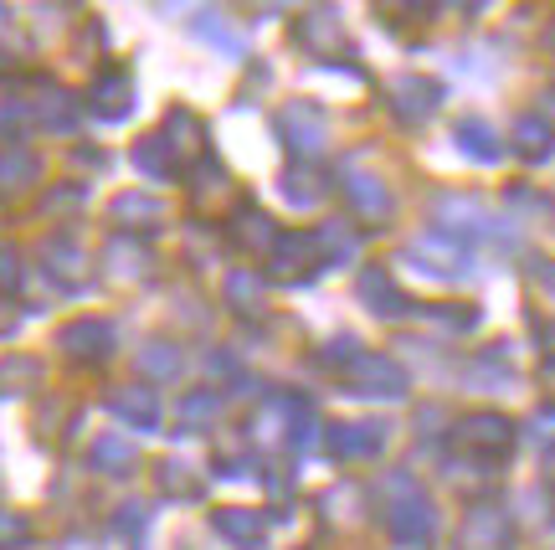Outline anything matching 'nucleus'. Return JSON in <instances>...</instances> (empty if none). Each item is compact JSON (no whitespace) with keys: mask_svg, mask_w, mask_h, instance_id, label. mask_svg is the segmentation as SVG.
Here are the masks:
<instances>
[{"mask_svg":"<svg viewBox=\"0 0 555 550\" xmlns=\"http://www.w3.org/2000/svg\"><path fill=\"white\" fill-rule=\"evenodd\" d=\"M386 530L397 535L401 546H427L437 530V510L433 499L416 489L406 473H397L391 484H386Z\"/></svg>","mask_w":555,"mask_h":550,"instance_id":"obj_1","label":"nucleus"},{"mask_svg":"<svg viewBox=\"0 0 555 550\" xmlns=\"http://www.w3.org/2000/svg\"><path fill=\"white\" fill-rule=\"evenodd\" d=\"M339 375H345V386L356 396H380V401H401V396H406V371H401L391 355L356 350L339 366Z\"/></svg>","mask_w":555,"mask_h":550,"instance_id":"obj_2","label":"nucleus"},{"mask_svg":"<svg viewBox=\"0 0 555 550\" xmlns=\"http://www.w3.org/2000/svg\"><path fill=\"white\" fill-rule=\"evenodd\" d=\"M453 443L463 452H478V458H504V452L515 448V422L499 412H468L463 422L453 427Z\"/></svg>","mask_w":555,"mask_h":550,"instance_id":"obj_3","label":"nucleus"},{"mask_svg":"<svg viewBox=\"0 0 555 550\" xmlns=\"http://www.w3.org/2000/svg\"><path fill=\"white\" fill-rule=\"evenodd\" d=\"M57 350L67 355V360H108V355L119 350V330L108 324V319H73V324H62L57 330Z\"/></svg>","mask_w":555,"mask_h":550,"instance_id":"obj_4","label":"nucleus"},{"mask_svg":"<svg viewBox=\"0 0 555 550\" xmlns=\"http://www.w3.org/2000/svg\"><path fill=\"white\" fill-rule=\"evenodd\" d=\"M457 550H515V520L499 504H478L457 525Z\"/></svg>","mask_w":555,"mask_h":550,"instance_id":"obj_5","label":"nucleus"},{"mask_svg":"<svg viewBox=\"0 0 555 550\" xmlns=\"http://www.w3.org/2000/svg\"><path fill=\"white\" fill-rule=\"evenodd\" d=\"M406 257H416L422 273H433V278H463L474 268L468 247H463L453 232H422L412 247H406Z\"/></svg>","mask_w":555,"mask_h":550,"instance_id":"obj_6","label":"nucleus"},{"mask_svg":"<svg viewBox=\"0 0 555 550\" xmlns=\"http://www.w3.org/2000/svg\"><path fill=\"white\" fill-rule=\"evenodd\" d=\"M273 278H309L324 268V253H319V236L314 232H283L278 236L273 257H268Z\"/></svg>","mask_w":555,"mask_h":550,"instance_id":"obj_7","label":"nucleus"},{"mask_svg":"<svg viewBox=\"0 0 555 550\" xmlns=\"http://www.w3.org/2000/svg\"><path fill=\"white\" fill-rule=\"evenodd\" d=\"M278 129L288 139V150H298V155H319L324 139H330V124H324V114L314 103H288L283 118H278Z\"/></svg>","mask_w":555,"mask_h":550,"instance_id":"obj_8","label":"nucleus"},{"mask_svg":"<svg viewBox=\"0 0 555 550\" xmlns=\"http://www.w3.org/2000/svg\"><path fill=\"white\" fill-rule=\"evenodd\" d=\"M26 108H31V118H37L41 129H52V135H67L82 114L78 93L62 88V82H37V103H26Z\"/></svg>","mask_w":555,"mask_h":550,"instance_id":"obj_9","label":"nucleus"},{"mask_svg":"<svg viewBox=\"0 0 555 550\" xmlns=\"http://www.w3.org/2000/svg\"><path fill=\"white\" fill-rule=\"evenodd\" d=\"M41 263H47V278L57 289H82L88 283V253H82L73 236H47L41 242Z\"/></svg>","mask_w":555,"mask_h":550,"instance_id":"obj_10","label":"nucleus"},{"mask_svg":"<svg viewBox=\"0 0 555 550\" xmlns=\"http://www.w3.org/2000/svg\"><path fill=\"white\" fill-rule=\"evenodd\" d=\"M386 448V422H335L330 427V452L335 458H376Z\"/></svg>","mask_w":555,"mask_h":550,"instance_id":"obj_11","label":"nucleus"},{"mask_svg":"<svg viewBox=\"0 0 555 550\" xmlns=\"http://www.w3.org/2000/svg\"><path fill=\"white\" fill-rule=\"evenodd\" d=\"M88 108L99 118H129L134 114V82L124 67H108L93 88H88Z\"/></svg>","mask_w":555,"mask_h":550,"instance_id":"obj_12","label":"nucleus"},{"mask_svg":"<svg viewBox=\"0 0 555 550\" xmlns=\"http://www.w3.org/2000/svg\"><path fill=\"white\" fill-rule=\"evenodd\" d=\"M108 412L129 422L134 433H155L159 427V396L150 386H119V392H108Z\"/></svg>","mask_w":555,"mask_h":550,"instance_id":"obj_13","label":"nucleus"},{"mask_svg":"<svg viewBox=\"0 0 555 550\" xmlns=\"http://www.w3.org/2000/svg\"><path fill=\"white\" fill-rule=\"evenodd\" d=\"M386 99H391V108H397V118H406V124H416V118H427L442 103V88H437L433 78H397L391 88H386Z\"/></svg>","mask_w":555,"mask_h":550,"instance_id":"obj_14","label":"nucleus"},{"mask_svg":"<svg viewBox=\"0 0 555 550\" xmlns=\"http://www.w3.org/2000/svg\"><path fill=\"white\" fill-rule=\"evenodd\" d=\"M41 180V159L26 150V144H0V196L11 201V196H21V191H31Z\"/></svg>","mask_w":555,"mask_h":550,"instance_id":"obj_15","label":"nucleus"},{"mask_svg":"<svg viewBox=\"0 0 555 550\" xmlns=\"http://www.w3.org/2000/svg\"><path fill=\"white\" fill-rule=\"evenodd\" d=\"M360 298H365V304H371V315H380V319L412 315V298L391 283L386 268H365V273H360Z\"/></svg>","mask_w":555,"mask_h":550,"instance_id":"obj_16","label":"nucleus"},{"mask_svg":"<svg viewBox=\"0 0 555 550\" xmlns=\"http://www.w3.org/2000/svg\"><path fill=\"white\" fill-rule=\"evenodd\" d=\"M103 268H108L114 278H150L155 257H150V247H144L139 236L114 232L108 236V247H103Z\"/></svg>","mask_w":555,"mask_h":550,"instance_id":"obj_17","label":"nucleus"},{"mask_svg":"<svg viewBox=\"0 0 555 550\" xmlns=\"http://www.w3.org/2000/svg\"><path fill=\"white\" fill-rule=\"evenodd\" d=\"M509 144H515V155L525 159H551L555 155V124L545 114H519L515 129H509Z\"/></svg>","mask_w":555,"mask_h":550,"instance_id":"obj_18","label":"nucleus"},{"mask_svg":"<svg viewBox=\"0 0 555 550\" xmlns=\"http://www.w3.org/2000/svg\"><path fill=\"white\" fill-rule=\"evenodd\" d=\"M278 236H283V232H278L268 217H262L258 206H237V212H232V242H237V247H247V253L273 257Z\"/></svg>","mask_w":555,"mask_h":550,"instance_id":"obj_19","label":"nucleus"},{"mask_svg":"<svg viewBox=\"0 0 555 550\" xmlns=\"http://www.w3.org/2000/svg\"><path fill=\"white\" fill-rule=\"evenodd\" d=\"M345 196H350V206H356L365 221L391 217V191H386L376 176H360V170H350V165H345Z\"/></svg>","mask_w":555,"mask_h":550,"instance_id":"obj_20","label":"nucleus"},{"mask_svg":"<svg viewBox=\"0 0 555 550\" xmlns=\"http://www.w3.org/2000/svg\"><path fill=\"white\" fill-rule=\"evenodd\" d=\"M114 221H124V227H134V232H155L159 221H165V201L144 196V191H124V196H114Z\"/></svg>","mask_w":555,"mask_h":550,"instance_id":"obj_21","label":"nucleus"},{"mask_svg":"<svg viewBox=\"0 0 555 550\" xmlns=\"http://www.w3.org/2000/svg\"><path fill=\"white\" fill-rule=\"evenodd\" d=\"M437 217H442V227H448L453 236L457 232H494V217L468 196H442L437 201Z\"/></svg>","mask_w":555,"mask_h":550,"instance_id":"obj_22","label":"nucleus"},{"mask_svg":"<svg viewBox=\"0 0 555 550\" xmlns=\"http://www.w3.org/2000/svg\"><path fill=\"white\" fill-rule=\"evenodd\" d=\"M165 139H170V155H176V165H185V159L201 155L206 129H201V118L191 114V108H176V114L165 118Z\"/></svg>","mask_w":555,"mask_h":550,"instance_id":"obj_23","label":"nucleus"},{"mask_svg":"<svg viewBox=\"0 0 555 550\" xmlns=\"http://www.w3.org/2000/svg\"><path fill=\"white\" fill-rule=\"evenodd\" d=\"M298 41H304V47H309L314 57H335L339 47H345L335 11H309V16L298 21Z\"/></svg>","mask_w":555,"mask_h":550,"instance_id":"obj_24","label":"nucleus"},{"mask_svg":"<svg viewBox=\"0 0 555 550\" xmlns=\"http://www.w3.org/2000/svg\"><path fill=\"white\" fill-rule=\"evenodd\" d=\"M211 525H217L232 546H242V550H258L262 546V535H268V525H262V514H253V510H217L211 514Z\"/></svg>","mask_w":555,"mask_h":550,"instance_id":"obj_25","label":"nucleus"},{"mask_svg":"<svg viewBox=\"0 0 555 550\" xmlns=\"http://www.w3.org/2000/svg\"><path fill=\"white\" fill-rule=\"evenodd\" d=\"M41 366L37 355H5L0 360V396H26V392H37L41 386Z\"/></svg>","mask_w":555,"mask_h":550,"instance_id":"obj_26","label":"nucleus"},{"mask_svg":"<svg viewBox=\"0 0 555 550\" xmlns=\"http://www.w3.org/2000/svg\"><path fill=\"white\" fill-rule=\"evenodd\" d=\"M457 144H463V155H474V159H483V165H494L499 155H504V144H499V135L483 124V118H463L457 124Z\"/></svg>","mask_w":555,"mask_h":550,"instance_id":"obj_27","label":"nucleus"},{"mask_svg":"<svg viewBox=\"0 0 555 550\" xmlns=\"http://www.w3.org/2000/svg\"><path fill=\"white\" fill-rule=\"evenodd\" d=\"M134 366H139V375H150V381H176L185 360H180L176 345H165V340H150V345L134 355Z\"/></svg>","mask_w":555,"mask_h":550,"instance_id":"obj_28","label":"nucleus"},{"mask_svg":"<svg viewBox=\"0 0 555 550\" xmlns=\"http://www.w3.org/2000/svg\"><path fill=\"white\" fill-rule=\"evenodd\" d=\"M88 463L99 473H108V478H124V473L134 469V448H129L124 437H99V443L88 448Z\"/></svg>","mask_w":555,"mask_h":550,"instance_id":"obj_29","label":"nucleus"},{"mask_svg":"<svg viewBox=\"0 0 555 550\" xmlns=\"http://www.w3.org/2000/svg\"><path fill=\"white\" fill-rule=\"evenodd\" d=\"M221 417V392H191L180 401V433H206Z\"/></svg>","mask_w":555,"mask_h":550,"instance_id":"obj_30","label":"nucleus"},{"mask_svg":"<svg viewBox=\"0 0 555 550\" xmlns=\"http://www.w3.org/2000/svg\"><path fill=\"white\" fill-rule=\"evenodd\" d=\"M134 165L150 180H170V176H176V155H170V144H165L159 135L139 139V144H134Z\"/></svg>","mask_w":555,"mask_h":550,"instance_id":"obj_31","label":"nucleus"},{"mask_svg":"<svg viewBox=\"0 0 555 550\" xmlns=\"http://www.w3.org/2000/svg\"><path fill=\"white\" fill-rule=\"evenodd\" d=\"M319 253H324V268L330 263H350L356 257V232L345 227V221H330V227H319Z\"/></svg>","mask_w":555,"mask_h":550,"instance_id":"obj_32","label":"nucleus"},{"mask_svg":"<svg viewBox=\"0 0 555 550\" xmlns=\"http://www.w3.org/2000/svg\"><path fill=\"white\" fill-rule=\"evenodd\" d=\"M227 304H232L237 315H253V309L262 304V278L247 273V268H237V273L227 278Z\"/></svg>","mask_w":555,"mask_h":550,"instance_id":"obj_33","label":"nucleus"},{"mask_svg":"<svg viewBox=\"0 0 555 550\" xmlns=\"http://www.w3.org/2000/svg\"><path fill=\"white\" fill-rule=\"evenodd\" d=\"M159 489L170 494V499H201V478L196 469H185V463H159Z\"/></svg>","mask_w":555,"mask_h":550,"instance_id":"obj_34","label":"nucleus"},{"mask_svg":"<svg viewBox=\"0 0 555 550\" xmlns=\"http://www.w3.org/2000/svg\"><path fill=\"white\" fill-rule=\"evenodd\" d=\"M31 546V520L16 510H0V550H26Z\"/></svg>","mask_w":555,"mask_h":550,"instance_id":"obj_35","label":"nucleus"},{"mask_svg":"<svg viewBox=\"0 0 555 550\" xmlns=\"http://www.w3.org/2000/svg\"><path fill=\"white\" fill-rule=\"evenodd\" d=\"M283 196L294 201V206H314L324 191H319V180L309 176V170H288V176H283Z\"/></svg>","mask_w":555,"mask_h":550,"instance_id":"obj_36","label":"nucleus"},{"mask_svg":"<svg viewBox=\"0 0 555 550\" xmlns=\"http://www.w3.org/2000/svg\"><path fill=\"white\" fill-rule=\"evenodd\" d=\"M21 278H26V268H21V253L11 247V242H0V298L16 294Z\"/></svg>","mask_w":555,"mask_h":550,"instance_id":"obj_37","label":"nucleus"},{"mask_svg":"<svg viewBox=\"0 0 555 550\" xmlns=\"http://www.w3.org/2000/svg\"><path fill=\"white\" fill-rule=\"evenodd\" d=\"M530 283L551 298V309H555V263H551V257H535V263H530Z\"/></svg>","mask_w":555,"mask_h":550,"instance_id":"obj_38","label":"nucleus"},{"mask_svg":"<svg viewBox=\"0 0 555 550\" xmlns=\"http://www.w3.org/2000/svg\"><path fill=\"white\" fill-rule=\"evenodd\" d=\"M144 520H150V514H144V504H124L119 510V520H114V525H119V535H144Z\"/></svg>","mask_w":555,"mask_h":550,"instance_id":"obj_39","label":"nucleus"},{"mask_svg":"<svg viewBox=\"0 0 555 550\" xmlns=\"http://www.w3.org/2000/svg\"><path fill=\"white\" fill-rule=\"evenodd\" d=\"M78 201H82V186H67L57 196H47V206H52V212H67V206H78Z\"/></svg>","mask_w":555,"mask_h":550,"instance_id":"obj_40","label":"nucleus"},{"mask_svg":"<svg viewBox=\"0 0 555 550\" xmlns=\"http://www.w3.org/2000/svg\"><path fill=\"white\" fill-rule=\"evenodd\" d=\"M11 330H16V315H11V309L0 304V334H11Z\"/></svg>","mask_w":555,"mask_h":550,"instance_id":"obj_41","label":"nucleus"},{"mask_svg":"<svg viewBox=\"0 0 555 550\" xmlns=\"http://www.w3.org/2000/svg\"><path fill=\"white\" fill-rule=\"evenodd\" d=\"M545 47H551V57H555V26H551V31H545Z\"/></svg>","mask_w":555,"mask_h":550,"instance_id":"obj_42","label":"nucleus"}]
</instances>
